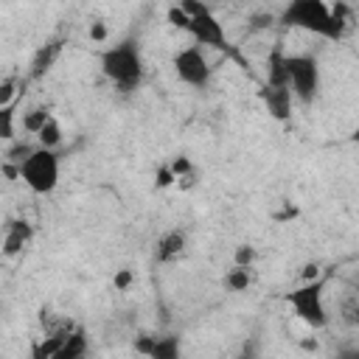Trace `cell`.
Masks as SVG:
<instances>
[{"label": "cell", "instance_id": "1", "mask_svg": "<svg viewBox=\"0 0 359 359\" xmlns=\"http://www.w3.org/2000/svg\"><path fill=\"white\" fill-rule=\"evenodd\" d=\"M278 22L289 25V28L311 31V34L325 36V39H339L345 34V28L334 20L331 8L323 0H289V6L283 8Z\"/></svg>", "mask_w": 359, "mask_h": 359}, {"label": "cell", "instance_id": "2", "mask_svg": "<svg viewBox=\"0 0 359 359\" xmlns=\"http://www.w3.org/2000/svg\"><path fill=\"white\" fill-rule=\"evenodd\" d=\"M101 70L121 93L137 90L143 81V59H140L137 45L132 39H126L115 48H107L101 53Z\"/></svg>", "mask_w": 359, "mask_h": 359}, {"label": "cell", "instance_id": "3", "mask_svg": "<svg viewBox=\"0 0 359 359\" xmlns=\"http://www.w3.org/2000/svg\"><path fill=\"white\" fill-rule=\"evenodd\" d=\"M20 180L34 191V194H50L59 182V157L53 154V149H34L20 165Z\"/></svg>", "mask_w": 359, "mask_h": 359}, {"label": "cell", "instance_id": "4", "mask_svg": "<svg viewBox=\"0 0 359 359\" xmlns=\"http://www.w3.org/2000/svg\"><path fill=\"white\" fill-rule=\"evenodd\" d=\"M286 79H289V90L300 104H311L317 98L320 90V65L314 56L306 53H294L286 56Z\"/></svg>", "mask_w": 359, "mask_h": 359}, {"label": "cell", "instance_id": "5", "mask_svg": "<svg viewBox=\"0 0 359 359\" xmlns=\"http://www.w3.org/2000/svg\"><path fill=\"white\" fill-rule=\"evenodd\" d=\"M323 286H325V280L314 278V280H306L300 289L289 292V297H286L289 306L294 309V314H297L306 325H311V328H323V325L328 323L325 303H323Z\"/></svg>", "mask_w": 359, "mask_h": 359}, {"label": "cell", "instance_id": "6", "mask_svg": "<svg viewBox=\"0 0 359 359\" xmlns=\"http://www.w3.org/2000/svg\"><path fill=\"white\" fill-rule=\"evenodd\" d=\"M174 70H177V76L185 84L199 87V90H205L208 81H210V65H208V59H205V53H202L199 45H191V48L180 50L174 56Z\"/></svg>", "mask_w": 359, "mask_h": 359}, {"label": "cell", "instance_id": "7", "mask_svg": "<svg viewBox=\"0 0 359 359\" xmlns=\"http://www.w3.org/2000/svg\"><path fill=\"white\" fill-rule=\"evenodd\" d=\"M188 34L199 42V45H208V48H216V50H224L227 48V36H224V28L222 22L213 17V11H202L196 17H191L188 22Z\"/></svg>", "mask_w": 359, "mask_h": 359}, {"label": "cell", "instance_id": "8", "mask_svg": "<svg viewBox=\"0 0 359 359\" xmlns=\"http://www.w3.org/2000/svg\"><path fill=\"white\" fill-rule=\"evenodd\" d=\"M261 101L269 109V115L275 121H289L292 118V90L289 87H272L266 84L261 90Z\"/></svg>", "mask_w": 359, "mask_h": 359}, {"label": "cell", "instance_id": "9", "mask_svg": "<svg viewBox=\"0 0 359 359\" xmlns=\"http://www.w3.org/2000/svg\"><path fill=\"white\" fill-rule=\"evenodd\" d=\"M34 238V227L25 219H11L6 224V236H3V252L6 255H17L22 252V247Z\"/></svg>", "mask_w": 359, "mask_h": 359}, {"label": "cell", "instance_id": "10", "mask_svg": "<svg viewBox=\"0 0 359 359\" xmlns=\"http://www.w3.org/2000/svg\"><path fill=\"white\" fill-rule=\"evenodd\" d=\"M62 39H50L48 45H42L36 53H34V59H31V70H28V79H42L50 67H53V62L59 59V53H62Z\"/></svg>", "mask_w": 359, "mask_h": 359}, {"label": "cell", "instance_id": "11", "mask_svg": "<svg viewBox=\"0 0 359 359\" xmlns=\"http://www.w3.org/2000/svg\"><path fill=\"white\" fill-rule=\"evenodd\" d=\"M182 252H185V233H182V230H168V233H163L160 241H157V250H154V255H157L160 264H171V261H177Z\"/></svg>", "mask_w": 359, "mask_h": 359}, {"label": "cell", "instance_id": "12", "mask_svg": "<svg viewBox=\"0 0 359 359\" xmlns=\"http://www.w3.org/2000/svg\"><path fill=\"white\" fill-rule=\"evenodd\" d=\"M84 353H87V334H84V328L76 325V328L62 339L56 359H81Z\"/></svg>", "mask_w": 359, "mask_h": 359}, {"label": "cell", "instance_id": "13", "mask_svg": "<svg viewBox=\"0 0 359 359\" xmlns=\"http://www.w3.org/2000/svg\"><path fill=\"white\" fill-rule=\"evenodd\" d=\"M266 84L272 87H289V79H286V53L280 48H275L266 59Z\"/></svg>", "mask_w": 359, "mask_h": 359}, {"label": "cell", "instance_id": "14", "mask_svg": "<svg viewBox=\"0 0 359 359\" xmlns=\"http://www.w3.org/2000/svg\"><path fill=\"white\" fill-rule=\"evenodd\" d=\"M252 283V266H233L227 275H224V286L230 292H247V286Z\"/></svg>", "mask_w": 359, "mask_h": 359}, {"label": "cell", "instance_id": "15", "mask_svg": "<svg viewBox=\"0 0 359 359\" xmlns=\"http://www.w3.org/2000/svg\"><path fill=\"white\" fill-rule=\"evenodd\" d=\"M151 359H177L180 356V339L177 337H154Z\"/></svg>", "mask_w": 359, "mask_h": 359}, {"label": "cell", "instance_id": "16", "mask_svg": "<svg viewBox=\"0 0 359 359\" xmlns=\"http://www.w3.org/2000/svg\"><path fill=\"white\" fill-rule=\"evenodd\" d=\"M65 337H53V334H45L34 348H31V356L34 359H56L59 353V345H62Z\"/></svg>", "mask_w": 359, "mask_h": 359}, {"label": "cell", "instance_id": "17", "mask_svg": "<svg viewBox=\"0 0 359 359\" xmlns=\"http://www.w3.org/2000/svg\"><path fill=\"white\" fill-rule=\"evenodd\" d=\"M36 140H39L42 149H56V146L62 143V129H59V123H56L53 118H48V121L42 123V129L36 132Z\"/></svg>", "mask_w": 359, "mask_h": 359}, {"label": "cell", "instance_id": "18", "mask_svg": "<svg viewBox=\"0 0 359 359\" xmlns=\"http://www.w3.org/2000/svg\"><path fill=\"white\" fill-rule=\"evenodd\" d=\"M48 118H50V109H48V107H34L31 112H25V118H22V129L31 132V135H36Z\"/></svg>", "mask_w": 359, "mask_h": 359}, {"label": "cell", "instance_id": "19", "mask_svg": "<svg viewBox=\"0 0 359 359\" xmlns=\"http://www.w3.org/2000/svg\"><path fill=\"white\" fill-rule=\"evenodd\" d=\"M14 137V101L0 107V140H11Z\"/></svg>", "mask_w": 359, "mask_h": 359}, {"label": "cell", "instance_id": "20", "mask_svg": "<svg viewBox=\"0 0 359 359\" xmlns=\"http://www.w3.org/2000/svg\"><path fill=\"white\" fill-rule=\"evenodd\" d=\"M275 22H278V17H275L272 11H255V14L250 17L247 28H250V31H266V28H272Z\"/></svg>", "mask_w": 359, "mask_h": 359}, {"label": "cell", "instance_id": "21", "mask_svg": "<svg viewBox=\"0 0 359 359\" xmlns=\"http://www.w3.org/2000/svg\"><path fill=\"white\" fill-rule=\"evenodd\" d=\"M31 151H34V146H28V143H20V140H17V143H14V146L6 151V160H8L11 165H20V163H22V160H25Z\"/></svg>", "mask_w": 359, "mask_h": 359}, {"label": "cell", "instance_id": "22", "mask_svg": "<svg viewBox=\"0 0 359 359\" xmlns=\"http://www.w3.org/2000/svg\"><path fill=\"white\" fill-rule=\"evenodd\" d=\"M168 22L174 25V28H182V31H188V22H191V17L180 8V6H171L168 8Z\"/></svg>", "mask_w": 359, "mask_h": 359}, {"label": "cell", "instance_id": "23", "mask_svg": "<svg viewBox=\"0 0 359 359\" xmlns=\"http://www.w3.org/2000/svg\"><path fill=\"white\" fill-rule=\"evenodd\" d=\"M17 79H6L3 84H0V107H6V104H11L14 101V95H17Z\"/></svg>", "mask_w": 359, "mask_h": 359}, {"label": "cell", "instance_id": "24", "mask_svg": "<svg viewBox=\"0 0 359 359\" xmlns=\"http://www.w3.org/2000/svg\"><path fill=\"white\" fill-rule=\"evenodd\" d=\"M168 168H171V174H174V180H177V177H182L185 171H191V168H194V163H191L185 154H180V157H174V160L168 163Z\"/></svg>", "mask_w": 359, "mask_h": 359}, {"label": "cell", "instance_id": "25", "mask_svg": "<svg viewBox=\"0 0 359 359\" xmlns=\"http://www.w3.org/2000/svg\"><path fill=\"white\" fill-rule=\"evenodd\" d=\"M132 283H135V272H132V269H121V272L112 278V286H115L118 292H126Z\"/></svg>", "mask_w": 359, "mask_h": 359}, {"label": "cell", "instance_id": "26", "mask_svg": "<svg viewBox=\"0 0 359 359\" xmlns=\"http://www.w3.org/2000/svg\"><path fill=\"white\" fill-rule=\"evenodd\" d=\"M252 261H255V250H252L250 244H241V247L236 250V264H238V266H252Z\"/></svg>", "mask_w": 359, "mask_h": 359}, {"label": "cell", "instance_id": "27", "mask_svg": "<svg viewBox=\"0 0 359 359\" xmlns=\"http://www.w3.org/2000/svg\"><path fill=\"white\" fill-rule=\"evenodd\" d=\"M196 180H199V171H196V168H191V171H185L182 177H177L174 182L180 185V191H188V188H194V185H196Z\"/></svg>", "mask_w": 359, "mask_h": 359}, {"label": "cell", "instance_id": "28", "mask_svg": "<svg viewBox=\"0 0 359 359\" xmlns=\"http://www.w3.org/2000/svg\"><path fill=\"white\" fill-rule=\"evenodd\" d=\"M154 182H157V188H168V185H174V174H171V168H168V165H160Z\"/></svg>", "mask_w": 359, "mask_h": 359}, {"label": "cell", "instance_id": "29", "mask_svg": "<svg viewBox=\"0 0 359 359\" xmlns=\"http://www.w3.org/2000/svg\"><path fill=\"white\" fill-rule=\"evenodd\" d=\"M356 314H359V306H356V297H351V300H345V303H342V317H345L348 323H356Z\"/></svg>", "mask_w": 359, "mask_h": 359}, {"label": "cell", "instance_id": "30", "mask_svg": "<svg viewBox=\"0 0 359 359\" xmlns=\"http://www.w3.org/2000/svg\"><path fill=\"white\" fill-rule=\"evenodd\" d=\"M151 345H154V337H140V339L135 342V351L143 353V356H149V353H151Z\"/></svg>", "mask_w": 359, "mask_h": 359}, {"label": "cell", "instance_id": "31", "mask_svg": "<svg viewBox=\"0 0 359 359\" xmlns=\"http://www.w3.org/2000/svg\"><path fill=\"white\" fill-rule=\"evenodd\" d=\"M90 39L104 42V39H107V25H104V22H95V25L90 28Z\"/></svg>", "mask_w": 359, "mask_h": 359}, {"label": "cell", "instance_id": "32", "mask_svg": "<svg viewBox=\"0 0 359 359\" xmlns=\"http://www.w3.org/2000/svg\"><path fill=\"white\" fill-rule=\"evenodd\" d=\"M317 275H320V266L317 264H306L303 266V280H314Z\"/></svg>", "mask_w": 359, "mask_h": 359}]
</instances>
